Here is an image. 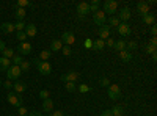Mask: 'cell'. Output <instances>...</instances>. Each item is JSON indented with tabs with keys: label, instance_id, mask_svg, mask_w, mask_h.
I'll return each mask as SVG.
<instances>
[{
	"label": "cell",
	"instance_id": "cell-13",
	"mask_svg": "<svg viewBox=\"0 0 157 116\" xmlns=\"http://www.w3.org/2000/svg\"><path fill=\"white\" fill-rule=\"evenodd\" d=\"M77 13H78V17H85L88 13H90V5L86 2L77 3Z\"/></svg>",
	"mask_w": 157,
	"mask_h": 116
},
{
	"label": "cell",
	"instance_id": "cell-22",
	"mask_svg": "<svg viewBox=\"0 0 157 116\" xmlns=\"http://www.w3.org/2000/svg\"><path fill=\"white\" fill-rule=\"evenodd\" d=\"M10 66H11V60L0 57V71H8Z\"/></svg>",
	"mask_w": 157,
	"mask_h": 116
},
{
	"label": "cell",
	"instance_id": "cell-3",
	"mask_svg": "<svg viewBox=\"0 0 157 116\" xmlns=\"http://www.w3.org/2000/svg\"><path fill=\"white\" fill-rule=\"evenodd\" d=\"M22 75V71H21V68L19 66H14V64H11V66L8 68V71H6V77H8V80H17L19 77Z\"/></svg>",
	"mask_w": 157,
	"mask_h": 116
},
{
	"label": "cell",
	"instance_id": "cell-43",
	"mask_svg": "<svg viewBox=\"0 0 157 116\" xmlns=\"http://www.w3.org/2000/svg\"><path fill=\"white\" fill-rule=\"evenodd\" d=\"M99 83H101L102 86H107V88L110 86V80H109V79H105V77H102V79L99 80Z\"/></svg>",
	"mask_w": 157,
	"mask_h": 116
},
{
	"label": "cell",
	"instance_id": "cell-41",
	"mask_svg": "<svg viewBox=\"0 0 157 116\" xmlns=\"http://www.w3.org/2000/svg\"><path fill=\"white\" fill-rule=\"evenodd\" d=\"M61 52H63V55H66V57H69V55L72 54V49H71V46H63V49H61Z\"/></svg>",
	"mask_w": 157,
	"mask_h": 116
},
{
	"label": "cell",
	"instance_id": "cell-5",
	"mask_svg": "<svg viewBox=\"0 0 157 116\" xmlns=\"http://www.w3.org/2000/svg\"><path fill=\"white\" fill-rule=\"evenodd\" d=\"M107 94H109V97L112 100H118V99L121 97V88L118 86V85H110L107 88Z\"/></svg>",
	"mask_w": 157,
	"mask_h": 116
},
{
	"label": "cell",
	"instance_id": "cell-45",
	"mask_svg": "<svg viewBox=\"0 0 157 116\" xmlns=\"http://www.w3.org/2000/svg\"><path fill=\"white\" fill-rule=\"evenodd\" d=\"M2 85L8 89V91H11V89H13V82H11V80H6V82H5V83H2Z\"/></svg>",
	"mask_w": 157,
	"mask_h": 116
},
{
	"label": "cell",
	"instance_id": "cell-44",
	"mask_svg": "<svg viewBox=\"0 0 157 116\" xmlns=\"http://www.w3.org/2000/svg\"><path fill=\"white\" fill-rule=\"evenodd\" d=\"M105 46H107V47H110V49H113V46H115V39H113L112 36H110L109 39L105 41Z\"/></svg>",
	"mask_w": 157,
	"mask_h": 116
},
{
	"label": "cell",
	"instance_id": "cell-20",
	"mask_svg": "<svg viewBox=\"0 0 157 116\" xmlns=\"http://www.w3.org/2000/svg\"><path fill=\"white\" fill-rule=\"evenodd\" d=\"M118 55H120V58L123 60V63H129V61H132V58H134L132 52H129V50H123V52H120Z\"/></svg>",
	"mask_w": 157,
	"mask_h": 116
},
{
	"label": "cell",
	"instance_id": "cell-34",
	"mask_svg": "<svg viewBox=\"0 0 157 116\" xmlns=\"http://www.w3.org/2000/svg\"><path fill=\"white\" fill-rule=\"evenodd\" d=\"M25 25H27V24H25L24 21H17V22L14 24V30H16V32H24V30H25Z\"/></svg>",
	"mask_w": 157,
	"mask_h": 116
},
{
	"label": "cell",
	"instance_id": "cell-27",
	"mask_svg": "<svg viewBox=\"0 0 157 116\" xmlns=\"http://www.w3.org/2000/svg\"><path fill=\"white\" fill-rule=\"evenodd\" d=\"M104 47H105V41L99 39V38L93 41V49H94V50H102Z\"/></svg>",
	"mask_w": 157,
	"mask_h": 116
},
{
	"label": "cell",
	"instance_id": "cell-48",
	"mask_svg": "<svg viewBox=\"0 0 157 116\" xmlns=\"http://www.w3.org/2000/svg\"><path fill=\"white\" fill-rule=\"evenodd\" d=\"M99 116H113V114H112V111H110V110H104V111H101V113H99Z\"/></svg>",
	"mask_w": 157,
	"mask_h": 116
},
{
	"label": "cell",
	"instance_id": "cell-53",
	"mask_svg": "<svg viewBox=\"0 0 157 116\" xmlns=\"http://www.w3.org/2000/svg\"><path fill=\"white\" fill-rule=\"evenodd\" d=\"M36 116H44V114H43L41 111H38V113H36Z\"/></svg>",
	"mask_w": 157,
	"mask_h": 116
},
{
	"label": "cell",
	"instance_id": "cell-4",
	"mask_svg": "<svg viewBox=\"0 0 157 116\" xmlns=\"http://www.w3.org/2000/svg\"><path fill=\"white\" fill-rule=\"evenodd\" d=\"M32 50H33L32 44L27 43V41H24V43H19V46L16 49V54H19V55H30Z\"/></svg>",
	"mask_w": 157,
	"mask_h": 116
},
{
	"label": "cell",
	"instance_id": "cell-54",
	"mask_svg": "<svg viewBox=\"0 0 157 116\" xmlns=\"http://www.w3.org/2000/svg\"><path fill=\"white\" fill-rule=\"evenodd\" d=\"M0 86H2V80H0Z\"/></svg>",
	"mask_w": 157,
	"mask_h": 116
},
{
	"label": "cell",
	"instance_id": "cell-21",
	"mask_svg": "<svg viewBox=\"0 0 157 116\" xmlns=\"http://www.w3.org/2000/svg\"><path fill=\"white\" fill-rule=\"evenodd\" d=\"M126 44H127V41H124V39L115 41V46H113V49L116 50L118 54H120V52H123V50H126Z\"/></svg>",
	"mask_w": 157,
	"mask_h": 116
},
{
	"label": "cell",
	"instance_id": "cell-33",
	"mask_svg": "<svg viewBox=\"0 0 157 116\" xmlns=\"http://www.w3.org/2000/svg\"><path fill=\"white\" fill-rule=\"evenodd\" d=\"M30 66H32V61L24 60V61L21 63V66H19V68H21V71H22V72H27V71L30 69Z\"/></svg>",
	"mask_w": 157,
	"mask_h": 116
},
{
	"label": "cell",
	"instance_id": "cell-28",
	"mask_svg": "<svg viewBox=\"0 0 157 116\" xmlns=\"http://www.w3.org/2000/svg\"><path fill=\"white\" fill-rule=\"evenodd\" d=\"M88 5H90V13H96L101 8V2H99V0H93V2L88 3Z\"/></svg>",
	"mask_w": 157,
	"mask_h": 116
},
{
	"label": "cell",
	"instance_id": "cell-8",
	"mask_svg": "<svg viewBox=\"0 0 157 116\" xmlns=\"http://www.w3.org/2000/svg\"><path fill=\"white\" fill-rule=\"evenodd\" d=\"M116 32L120 33L123 38H127V36L132 35V28H130V25H129L127 22H121V24L116 27Z\"/></svg>",
	"mask_w": 157,
	"mask_h": 116
},
{
	"label": "cell",
	"instance_id": "cell-55",
	"mask_svg": "<svg viewBox=\"0 0 157 116\" xmlns=\"http://www.w3.org/2000/svg\"><path fill=\"white\" fill-rule=\"evenodd\" d=\"M64 116H69V114H64Z\"/></svg>",
	"mask_w": 157,
	"mask_h": 116
},
{
	"label": "cell",
	"instance_id": "cell-39",
	"mask_svg": "<svg viewBox=\"0 0 157 116\" xmlns=\"http://www.w3.org/2000/svg\"><path fill=\"white\" fill-rule=\"evenodd\" d=\"M16 38L19 39V43H24L27 39V35H25V32H16Z\"/></svg>",
	"mask_w": 157,
	"mask_h": 116
},
{
	"label": "cell",
	"instance_id": "cell-16",
	"mask_svg": "<svg viewBox=\"0 0 157 116\" xmlns=\"http://www.w3.org/2000/svg\"><path fill=\"white\" fill-rule=\"evenodd\" d=\"M25 89H27V83H24V82H16V83H13V91H14L16 94H22Z\"/></svg>",
	"mask_w": 157,
	"mask_h": 116
},
{
	"label": "cell",
	"instance_id": "cell-11",
	"mask_svg": "<svg viewBox=\"0 0 157 116\" xmlns=\"http://www.w3.org/2000/svg\"><path fill=\"white\" fill-rule=\"evenodd\" d=\"M98 35H99V39H109L110 35H112V28L109 27V25H102V27H99L98 30Z\"/></svg>",
	"mask_w": 157,
	"mask_h": 116
},
{
	"label": "cell",
	"instance_id": "cell-12",
	"mask_svg": "<svg viewBox=\"0 0 157 116\" xmlns=\"http://www.w3.org/2000/svg\"><path fill=\"white\" fill-rule=\"evenodd\" d=\"M130 16H132V13H130V8L126 6V8H121V9H120V13H118V16H116V17L120 19L121 22H127V21L130 19Z\"/></svg>",
	"mask_w": 157,
	"mask_h": 116
},
{
	"label": "cell",
	"instance_id": "cell-26",
	"mask_svg": "<svg viewBox=\"0 0 157 116\" xmlns=\"http://www.w3.org/2000/svg\"><path fill=\"white\" fill-rule=\"evenodd\" d=\"M25 9H22V8H14V17L17 19V21H24V17H25Z\"/></svg>",
	"mask_w": 157,
	"mask_h": 116
},
{
	"label": "cell",
	"instance_id": "cell-2",
	"mask_svg": "<svg viewBox=\"0 0 157 116\" xmlns=\"http://www.w3.org/2000/svg\"><path fill=\"white\" fill-rule=\"evenodd\" d=\"M6 100L10 102V105H13V107H16V108L22 107V96H21V94H16L14 91H8Z\"/></svg>",
	"mask_w": 157,
	"mask_h": 116
},
{
	"label": "cell",
	"instance_id": "cell-29",
	"mask_svg": "<svg viewBox=\"0 0 157 116\" xmlns=\"http://www.w3.org/2000/svg\"><path fill=\"white\" fill-rule=\"evenodd\" d=\"M52 57V52H50V50H41V54H39V60H41V61H49V58Z\"/></svg>",
	"mask_w": 157,
	"mask_h": 116
},
{
	"label": "cell",
	"instance_id": "cell-35",
	"mask_svg": "<svg viewBox=\"0 0 157 116\" xmlns=\"http://www.w3.org/2000/svg\"><path fill=\"white\" fill-rule=\"evenodd\" d=\"M39 97H41L43 100L50 99V91H49V89H41V91H39Z\"/></svg>",
	"mask_w": 157,
	"mask_h": 116
},
{
	"label": "cell",
	"instance_id": "cell-9",
	"mask_svg": "<svg viewBox=\"0 0 157 116\" xmlns=\"http://www.w3.org/2000/svg\"><path fill=\"white\" fill-rule=\"evenodd\" d=\"M78 77H80V74L75 72V71H71V72H66V74H63L60 75V79L64 82V83H75V80H78Z\"/></svg>",
	"mask_w": 157,
	"mask_h": 116
},
{
	"label": "cell",
	"instance_id": "cell-51",
	"mask_svg": "<svg viewBox=\"0 0 157 116\" xmlns=\"http://www.w3.org/2000/svg\"><path fill=\"white\" fill-rule=\"evenodd\" d=\"M151 44H154V46H157V39H155V38H151V41H149Z\"/></svg>",
	"mask_w": 157,
	"mask_h": 116
},
{
	"label": "cell",
	"instance_id": "cell-47",
	"mask_svg": "<svg viewBox=\"0 0 157 116\" xmlns=\"http://www.w3.org/2000/svg\"><path fill=\"white\" fill-rule=\"evenodd\" d=\"M64 114H66L64 111H61V110H57V111H52V114H50V116H64Z\"/></svg>",
	"mask_w": 157,
	"mask_h": 116
},
{
	"label": "cell",
	"instance_id": "cell-56",
	"mask_svg": "<svg viewBox=\"0 0 157 116\" xmlns=\"http://www.w3.org/2000/svg\"><path fill=\"white\" fill-rule=\"evenodd\" d=\"M10 116H13V114H10Z\"/></svg>",
	"mask_w": 157,
	"mask_h": 116
},
{
	"label": "cell",
	"instance_id": "cell-23",
	"mask_svg": "<svg viewBox=\"0 0 157 116\" xmlns=\"http://www.w3.org/2000/svg\"><path fill=\"white\" fill-rule=\"evenodd\" d=\"M14 55H16V50H14V49H8V47H5V49H3V52H2V57H3V58H8V60H11Z\"/></svg>",
	"mask_w": 157,
	"mask_h": 116
},
{
	"label": "cell",
	"instance_id": "cell-36",
	"mask_svg": "<svg viewBox=\"0 0 157 116\" xmlns=\"http://www.w3.org/2000/svg\"><path fill=\"white\" fill-rule=\"evenodd\" d=\"M137 47H138V44L135 41H129L126 44V50H129V52H130V50H137Z\"/></svg>",
	"mask_w": 157,
	"mask_h": 116
},
{
	"label": "cell",
	"instance_id": "cell-24",
	"mask_svg": "<svg viewBox=\"0 0 157 116\" xmlns=\"http://www.w3.org/2000/svg\"><path fill=\"white\" fill-rule=\"evenodd\" d=\"M143 22H145L146 25H151V27H152V25H155V16L149 13V14L143 16Z\"/></svg>",
	"mask_w": 157,
	"mask_h": 116
},
{
	"label": "cell",
	"instance_id": "cell-7",
	"mask_svg": "<svg viewBox=\"0 0 157 116\" xmlns=\"http://www.w3.org/2000/svg\"><path fill=\"white\" fill-rule=\"evenodd\" d=\"M118 9V3L115 2V0H107V2H104V13H105V16L107 14H115Z\"/></svg>",
	"mask_w": 157,
	"mask_h": 116
},
{
	"label": "cell",
	"instance_id": "cell-1",
	"mask_svg": "<svg viewBox=\"0 0 157 116\" xmlns=\"http://www.w3.org/2000/svg\"><path fill=\"white\" fill-rule=\"evenodd\" d=\"M33 63L36 64V68H38L39 74H43V75H50V72H52V66H50V63H49V61H41L39 58H36Z\"/></svg>",
	"mask_w": 157,
	"mask_h": 116
},
{
	"label": "cell",
	"instance_id": "cell-40",
	"mask_svg": "<svg viewBox=\"0 0 157 116\" xmlns=\"http://www.w3.org/2000/svg\"><path fill=\"white\" fill-rule=\"evenodd\" d=\"M77 91H80V93H90L91 91V88L88 86V85H80V86H77Z\"/></svg>",
	"mask_w": 157,
	"mask_h": 116
},
{
	"label": "cell",
	"instance_id": "cell-46",
	"mask_svg": "<svg viewBox=\"0 0 157 116\" xmlns=\"http://www.w3.org/2000/svg\"><path fill=\"white\" fill-rule=\"evenodd\" d=\"M83 46H85L86 49H93V39H85Z\"/></svg>",
	"mask_w": 157,
	"mask_h": 116
},
{
	"label": "cell",
	"instance_id": "cell-31",
	"mask_svg": "<svg viewBox=\"0 0 157 116\" xmlns=\"http://www.w3.org/2000/svg\"><path fill=\"white\" fill-rule=\"evenodd\" d=\"M110 111H112V114H113V116H123V113H124V108H123L121 105H115V107H113Z\"/></svg>",
	"mask_w": 157,
	"mask_h": 116
},
{
	"label": "cell",
	"instance_id": "cell-10",
	"mask_svg": "<svg viewBox=\"0 0 157 116\" xmlns=\"http://www.w3.org/2000/svg\"><path fill=\"white\" fill-rule=\"evenodd\" d=\"M61 43L64 44V46H72L74 43H75V36H74V33L72 32H64L63 35H61Z\"/></svg>",
	"mask_w": 157,
	"mask_h": 116
},
{
	"label": "cell",
	"instance_id": "cell-32",
	"mask_svg": "<svg viewBox=\"0 0 157 116\" xmlns=\"http://www.w3.org/2000/svg\"><path fill=\"white\" fill-rule=\"evenodd\" d=\"M22 61H24V60H22V55H19V54H16L14 57L11 58V64H14V66H21Z\"/></svg>",
	"mask_w": 157,
	"mask_h": 116
},
{
	"label": "cell",
	"instance_id": "cell-52",
	"mask_svg": "<svg viewBox=\"0 0 157 116\" xmlns=\"http://www.w3.org/2000/svg\"><path fill=\"white\" fill-rule=\"evenodd\" d=\"M152 61H157V54H152Z\"/></svg>",
	"mask_w": 157,
	"mask_h": 116
},
{
	"label": "cell",
	"instance_id": "cell-14",
	"mask_svg": "<svg viewBox=\"0 0 157 116\" xmlns=\"http://www.w3.org/2000/svg\"><path fill=\"white\" fill-rule=\"evenodd\" d=\"M137 13H138V14H141V16L149 14V3H146V2H138V3H137Z\"/></svg>",
	"mask_w": 157,
	"mask_h": 116
},
{
	"label": "cell",
	"instance_id": "cell-37",
	"mask_svg": "<svg viewBox=\"0 0 157 116\" xmlns=\"http://www.w3.org/2000/svg\"><path fill=\"white\" fill-rule=\"evenodd\" d=\"M145 50H146V54H155V46L154 44H151V43H148L146 46H145Z\"/></svg>",
	"mask_w": 157,
	"mask_h": 116
},
{
	"label": "cell",
	"instance_id": "cell-30",
	"mask_svg": "<svg viewBox=\"0 0 157 116\" xmlns=\"http://www.w3.org/2000/svg\"><path fill=\"white\" fill-rule=\"evenodd\" d=\"M32 3L29 2V0H17V2L14 3V8H22V9H25L27 6H30Z\"/></svg>",
	"mask_w": 157,
	"mask_h": 116
},
{
	"label": "cell",
	"instance_id": "cell-6",
	"mask_svg": "<svg viewBox=\"0 0 157 116\" xmlns=\"http://www.w3.org/2000/svg\"><path fill=\"white\" fill-rule=\"evenodd\" d=\"M93 22L96 24V25H99V27H102V25H105V22H107V16H105V13L104 11H96V13H93Z\"/></svg>",
	"mask_w": 157,
	"mask_h": 116
},
{
	"label": "cell",
	"instance_id": "cell-49",
	"mask_svg": "<svg viewBox=\"0 0 157 116\" xmlns=\"http://www.w3.org/2000/svg\"><path fill=\"white\" fill-rule=\"evenodd\" d=\"M151 35H152V38H155V35H157V27H155V25L151 27Z\"/></svg>",
	"mask_w": 157,
	"mask_h": 116
},
{
	"label": "cell",
	"instance_id": "cell-50",
	"mask_svg": "<svg viewBox=\"0 0 157 116\" xmlns=\"http://www.w3.org/2000/svg\"><path fill=\"white\" fill-rule=\"evenodd\" d=\"M5 47H6V46H5V43H3V41H0V54L3 52V49H5Z\"/></svg>",
	"mask_w": 157,
	"mask_h": 116
},
{
	"label": "cell",
	"instance_id": "cell-18",
	"mask_svg": "<svg viewBox=\"0 0 157 116\" xmlns=\"http://www.w3.org/2000/svg\"><path fill=\"white\" fill-rule=\"evenodd\" d=\"M52 111H54V100L52 99L43 100V113H52Z\"/></svg>",
	"mask_w": 157,
	"mask_h": 116
},
{
	"label": "cell",
	"instance_id": "cell-25",
	"mask_svg": "<svg viewBox=\"0 0 157 116\" xmlns=\"http://www.w3.org/2000/svg\"><path fill=\"white\" fill-rule=\"evenodd\" d=\"M107 22H109V27H110V28H113V27L116 28V27H118V25H120V24H121V21H120V19H118L116 16H110V17L107 19Z\"/></svg>",
	"mask_w": 157,
	"mask_h": 116
},
{
	"label": "cell",
	"instance_id": "cell-42",
	"mask_svg": "<svg viewBox=\"0 0 157 116\" xmlns=\"http://www.w3.org/2000/svg\"><path fill=\"white\" fill-rule=\"evenodd\" d=\"M17 113H19V116H27V114H29V110L22 105V107L17 108Z\"/></svg>",
	"mask_w": 157,
	"mask_h": 116
},
{
	"label": "cell",
	"instance_id": "cell-15",
	"mask_svg": "<svg viewBox=\"0 0 157 116\" xmlns=\"http://www.w3.org/2000/svg\"><path fill=\"white\" fill-rule=\"evenodd\" d=\"M24 32H25V35H27V38H35L36 33H38V28H36L35 24H27Z\"/></svg>",
	"mask_w": 157,
	"mask_h": 116
},
{
	"label": "cell",
	"instance_id": "cell-38",
	"mask_svg": "<svg viewBox=\"0 0 157 116\" xmlns=\"http://www.w3.org/2000/svg\"><path fill=\"white\" fill-rule=\"evenodd\" d=\"M64 88H66V91L68 93H74V91H77V86H75V83H66V85H64Z\"/></svg>",
	"mask_w": 157,
	"mask_h": 116
},
{
	"label": "cell",
	"instance_id": "cell-19",
	"mask_svg": "<svg viewBox=\"0 0 157 116\" xmlns=\"http://www.w3.org/2000/svg\"><path fill=\"white\" fill-rule=\"evenodd\" d=\"M0 30H2L3 33H6V35H11L13 32H16L14 30V24H11V22H3L2 25H0Z\"/></svg>",
	"mask_w": 157,
	"mask_h": 116
},
{
	"label": "cell",
	"instance_id": "cell-17",
	"mask_svg": "<svg viewBox=\"0 0 157 116\" xmlns=\"http://www.w3.org/2000/svg\"><path fill=\"white\" fill-rule=\"evenodd\" d=\"M63 46L64 44L61 43V39H54V41L50 43V49L49 50H50L52 54H54V52H60V50L63 49Z\"/></svg>",
	"mask_w": 157,
	"mask_h": 116
}]
</instances>
